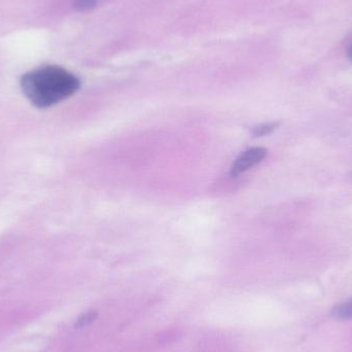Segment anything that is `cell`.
Listing matches in <instances>:
<instances>
[{"label":"cell","instance_id":"277c9868","mask_svg":"<svg viewBox=\"0 0 352 352\" xmlns=\"http://www.w3.org/2000/svg\"><path fill=\"white\" fill-rule=\"evenodd\" d=\"M279 123L277 122H271V123L261 124V125L256 126L252 130V133L254 136H265L268 134L272 133L276 128H278Z\"/></svg>","mask_w":352,"mask_h":352},{"label":"cell","instance_id":"8992f818","mask_svg":"<svg viewBox=\"0 0 352 352\" xmlns=\"http://www.w3.org/2000/svg\"><path fill=\"white\" fill-rule=\"evenodd\" d=\"M94 4V0H76V8L80 10H86Z\"/></svg>","mask_w":352,"mask_h":352},{"label":"cell","instance_id":"6da1fadb","mask_svg":"<svg viewBox=\"0 0 352 352\" xmlns=\"http://www.w3.org/2000/svg\"><path fill=\"white\" fill-rule=\"evenodd\" d=\"M21 88L33 105L47 109L72 96L80 88V80L59 66H43L24 74Z\"/></svg>","mask_w":352,"mask_h":352},{"label":"cell","instance_id":"3957f363","mask_svg":"<svg viewBox=\"0 0 352 352\" xmlns=\"http://www.w3.org/2000/svg\"><path fill=\"white\" fill-rule=\"evenodd\" d=\"M336 318H341V320H349L352 318V299L341 305L337 306L333 311Z\"/></svg>","mask_w":352,"mask_h":352},{"label":"cell","instance_id":"7a4b0ae2","mask_svg":"<svg viewBox=\"0 0 352 352\" xmlns=\"http://www.w3.org/2000/svg\"><path fill=\"white\" fill-rule=\"evenodd\" d=\"M268 154V151L265 148L256 146V148H248L245 152L241 153L234 161L232 165L231 175L239 176L250 170L252 167L262 162Z\"/></svg>","mask_w":352,"mask_h":352},{"label":"cell","instance_id":"5b68a950","mask_svg":"<svg viewBox=\"0 0 352 352\" xmlns=\"http://www.w3.org/2000/svg\"><path fill=\"white\" fill-rule=\"evenodd\" d=\"M95 314L94 312H88V314H84L82 318H78V326L84 327L86 324H90L92 320H94Z\"/></svg>","mask_w":352,"mask_h":352},{"label":"cell","instance_id":"52a82bcc","mask_svg":"<svg viewBox=\"0 0 352 352\" xmlns=\"http://www.w3.org/2000/svg\"><path fill=\"white\" fill-rule=\"evenodd\" d=\"M349 58H351V59L352 60V47H351V49H349Z\"/></svg>","mask_w":352,"mask_h":352}]
</instances>
